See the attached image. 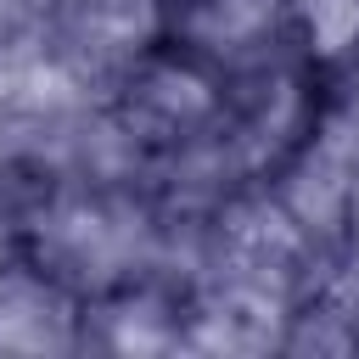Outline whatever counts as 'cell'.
Instances as JSON below:
<instances>
[{
  "label": "cell",
  "instance_id": "1",
  "mask_svg": "<svg viewBox=\"0 0 359 359\" xmlns=\"http://www.w3.org/2000/svg\"><path fill=\"white\" fill-rule=\"evenodd\" d=\"M280 22V6L275 0H196L191 11V39L213 56H241L252 45H264Z\"/></svg>",
  "mask_w": 359,
  "mask_h": 359
}]
</instances>
